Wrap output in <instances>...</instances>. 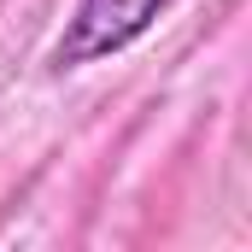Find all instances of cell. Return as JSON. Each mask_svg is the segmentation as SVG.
Segmentation results:
<instances>
[{"instance_id":"6da1fadb","label":"cell","mask_w":252,"mask_h":252,"mask_svg":"<svg viewBox=\"0 0 252 252\" xmlns=\"http://www.w3.org/2000/svg\"><path fill=\"white\" fill-rule=\"evenodd\" d=\"M158 12H164V0H76L59 41L47 47V70L64 76V70H82V64H100L135 47L158 24Z\"/></svg>"}]
</instances>
